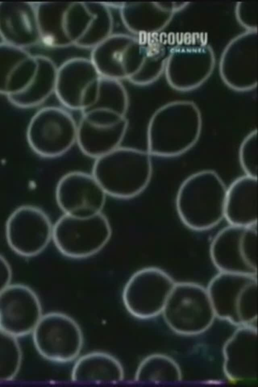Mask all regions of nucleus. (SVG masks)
Instances as JSON below:
<instances>
[{
    "label": "nucleus",
    "mask_w": 258,
    "mask_h": 387,
    "mask_svg": "<svg viewBox=\"0 0 258 387\" xmlns=\"http://www.w3.org/2000/svg\"><path fill=\"white\" fill-rule=\"evenodd\" d=\"M202 125L201 111L194 102L177 100L166 103L149 120L146 150L152 157L179 156L197 144Z\"/></svg>",
    "instance_id": "f257e3e1"
},
{
    "label": "nucleus",
    "mask_w": 258,
    "mask_h": 387,
    "mask_svg": "<svg viewBox=\"0 0 258 387\" xmlns=\"http://www.w3.org/2000/svg\"><path fill=\"white\" fill-rule=\"evenodd\" d=\"M227 187L215 171L203 170L186 177L175 197V208L181 222L196 231L211 229L224 218Z\"/></svg>",
    "instance_id": "f03ea898"
},
{
    "label": "nucleus",
    "mask_w": 258,
    "mask_h": 387,
    "mask_svg": "<svg viewBox=\"0 0 258 387\" xmlns=\"http://www.w3.org/2000/svg\"><path fill=\"white\" fill-rule=\"evenodd\" d=\"M152 157L146 150L121 146L94 160L91 173L107 196L131 199L149 185L153 171Z\"/></svg>",
    "instance_id": "7ed1b4c3"
},
{
    "label": "nucleus",
    "mask_w": 258,
    "mask_h": 387,
    "mask_svg": "<svg viewBox=\"0 0 258 387\" xmlns=\"http://www.w3.org/2000/svg\"><path fill=\"white\" fill-rule=\"evenodd\" d=\"M257 276L219 272L206 288L216 317L237 326H256Z\"/></svg>",
    "instance_id": "20e7f679"
},
{
    "label": "nucleus",
    "mask_w": 258,
    "mask_h": 387,
    "mask_svg": "<svg viewBox=\"0 0 258 387\" xmlns=\"http://www.w3.org/2000/svg\"><path fill=\"white\" fill-rule=\"evenodd\" d=\"M161 314L173 332L186 336L204 333L216 317L206 288L190 282H176Z\"/></svg>",
    "instance_id": "39448f33"
},
{
    "label": "nucleus",
    "mask_w": 258,
    "mask_h": 387,
    "mask_svg": "<svg viewBox=\"0 0 258 387\" xmlns=\"http://www.w3.org/2000/svg\"><path fill=\"white\" fill-rule=\"evenodd\" d=\"M111 234L109 221L102 213L87 218L63 214L53 225L52 240L63 255L80 259L99 252Z\"/></svg>",
    "instance_id": "423d86ee"
},
{
    "label": "nucleus",
    "mask_w": 258,
    "mask_h": 387,
    "mask_svg": "<svg viewBox=\"0 0 258 387\" xmlns=\"http://www.w3.org/2000/svg\"><path fill=\"white\" fill-rule=\"evenodd\" d=\"M78 122L66 110L44 107L31 118L26 138L31 150L44 158H55L67 153L77 144Z\"/></svg>",
    "instance_id": "0eeeda50"
},
{
    "label": "nucleus",
    "mask_w": 258,
    "mask_h": 387,
    "mask_svg": "<svg viewBox=\"0 0 258 387\" xmlns=\"http://www.w3.org/2000/svg\"><path fill=\"white\" fill-rule=\"evenodd\" d=\"M31 334L38 354L54 363H66L76 359L83 346V335L78 324L60 312L43 314Z\"/></svg>",
    "instance_id": "6e6552de"
},
{
    "label": "nucleus",
    "mask_w": 258,
    "mask_h": 387,
    "mask_svg": "<svg viewBox=\"0 0 258 387\" xmlns=\"http://www.w3.org/2000/svg\"><path fill=\"white\" fill-rule=\"evenodd\" d=\"M176 282L160 268H142L133 274L123 287V305L127 312L136 318H154L161 314Z\"/></svg>",
    "instance_id": "1a4fd4ad"
},
{
    "label": "nucleus",
    "mask_w": 258,
    "mask_h": 387,
    "mask_svg": "<svg viewBox=\"0 0 258 387\" xmlns=\"http://www.w3.org/2000/svg\"><path fill=\"white\" fill-rule=\"evenodd\" d=\"M257 226L229 225L214 237L209 253L219 272L257 276Z\"/></svg>",
    "instance_id": "9d476101"
},
{
    "label": "nucleus",
    "mask_w": 258,
    "mask_h": 387,
    "mask_svg": "<svg viewBox=\"0 0 258 387\" xmlns=\"http://www.w3.org/2000/svg\"><path fill=\"white\" fill-rule=\"evenodd\" d=\"M215 63L213 49L206 43L179 44L169 50L164 69L167 81L175 90H192L210 76Z\"/></svg>",
    "instance_id": "9b49d317"
},
{
    "label": "nucleus",
    "mask_w": 258,
    "mask_h": 387,
    "mask_svg": "<svg viewBox=\"0 0 258 387\" xmlns=\"http://www.w3.org/2000/svg\"><path fill=\"white\" fill-rule=\"evenodd\" d=\"M128 126L126 116L86 111L78 122L76 145L84 155L95 160L121 146Z\"/></svg>",
    "instance_id": "f8f14e48"
},
{
    "label": "nucleus",
    "mask_w": 258,
    "mask_h": 387,
    "mask_svg": "<svg viewBox=\"0 0 258 387\" xmlns=\"http://www.w3.org/2000/svg\"><path fill=\"white\" fill-rule=\"evenodd\" d=\"M53 225L42 209L24 205L16 208L6 222L5 234L11 249L26 257L41 253L52 239Z\"/></svg>",
    "instance_id": "ddd939ff"
},
{
    "label": "nucleus",
    "mask_w": 258,
    "mask_h": 387,
    "mask_svg": "<svg viewBox=\"0 0 258 387\" xmlns=\"http://www.w3.org/2000/svg\"><path fill=\"white\" fill-rule=\"evenodd\" d=\"M107 196L91 173L80 170L64 174L55 190L56 202L63 214L78 218L102 213Z\"/></svg>",
    "instance_id": "4468645a"
},
{
    "label": "nucleus",
    "mask_w": 258,
    "mask_h": 387,
    "mask_svg": "<svg viewBox=\"0 0 258 387\" xmlns=\"http://www.w3.org/2000/svg\"><path fill=\"white\" fill-rule=\"evenodd\" d=\"M257 31H246L227 44L221 54L219 72L223 81L239 92L257 86Z\"/></svg>",
    "instance_id": "2eb2a0df"
},
{
    "label": "nucleus",
    "mask_w": 258,
    "mask_h": 387,
    "mask_svg": "<svg viewBox=\"0 0 258 387\" xmlns=\"http://www.w3.org/2000/svg\"><path fill=\"white\" fill-rule=\"evenodd\" d=\"M42 315L40 299L29 286L11 284L0 293V330L24 337L31 334Z\"/></svg>",
    "instance_id": "dca6fc26"
},
{
    "label": "nucleus",
    "mask_w": 258,
    "mask_h": 387,
    "mask_svg": "<svg viewBox=\"0 0 258 387\" xmlns=\"http://www.w3.org/2000/svg\"><path fill=\"white\" fill-rule=\"evenodd\" d=\"M256 326L239 327L225 342L222 349L223 370L233 382L256 379Z\"/></svg>",
    "instance_id": "f3484780"
},
{
    "label": "nucleus",
    "mask_w": 258,
    "mask_h": 387,
    "mask_svg": "<svg viewBox=\"0 0 258 387\" xmlns=\"http://www.w3.org/2000/svg\"><path fill=\"white\" fill-rule=\"evenodd\" d=\"M0 37L4 43L25 49L40 42L36 5L1 2Z\"/></svg>",
    "instance_id": "a211bd4d"
},
{
    "label": "nucleus",
    "mask_w": 258,
    "mask_h": 387,
    "mask_svg": "<svg viewBox=\"0 0 258 387\" xmlns=\"http://www.w3.org/2000/svg\"><path fill=\"white\" fill-rule=\"evenodd\" d=\"M37 69L36 55L25 49L0 43V94L7 97L23 91Z\"/></svg>",
    "instance_id": "6ab92c4d"
},
{
    "label": "nucleus",
    "mask_w": 258,
    "mask_h": 387,
    "mask_svg": "<svg viewBox=\"0 0 258 387\" xmlns=\"http://www.w3.org/2000/svg\"><path fill=\"white\" fill-rule=\"evenodd\" d=\"M257 178L243 175L227 187L224 218L229 225L257 226Z\"/></svg>",
    "instance_id": "aec40b11"
},
{
    "label": "nucleus",
    "mask_w": 258,
    "mask_h": 387,
    "mask_svg": "<svg viewBox=\"0 0 258 387\" xmlns=\"http://www.w3.org/2000/svg\"><path fill=\"white\" fill-rule=\"evenodd\" d=\"M119 361L112 355L101 351L88 353L76 361L71 379L76 382L116 383L124 379Z\"/></svg>",
    "instance_id": "412c9836"
},
{
    "label": "nucleus",
    "mask_w": 258,
    "mask_h": 387,
    "mask_svg": "<svg viewBox=\"0 0 258 387\" xmlns=\"http://www.w3.org/2000/svg\"><path fill=\"white\" fill-rule=\"evenodd\" d=\"M37 69L28 86L22 92L7 97L14 106L22 109L37 107L44 102L55 90L56 73L47 58L36 55Z\"/></svg>",
    "instance_id": "4be33fe9"
},
{
    "label": "nucleus",
    "mask_w": 258,
    "mask_h": 387,
    "mask_svg": "<svg viewBox=\"0 0 258 387\" xmlns=\"http://www.w3.org/2000/svg\"><path fill=\"white\" fill-rule=\"evenodd\" d=\"M182 379L181 369L171 357L161 353L150 354L140 363L134 380L139 382L176 383Z\"/></svg>",
    "instance_id": "5701e85b"
},
{
    "label": "nucleus",
    "mask_w": 258,
    "mask_h": 387,
    "mask_svg": "<svg viewBox=\"0 0 258 387\" xmlns=\"http://www.w3.org/2000/svg\"><path fill=\"white\" fill-rule=\"evenodd\" d=\"M22 359V351L18 338L0 330V382L15 378Z\"/></svg>",
    "instance_id": "b1692460"
},
{
    "label": "nucleus",
    "mask_w": 258,
    "mask_h": 387,
    "mask_svg": "<svg viewBox=\"0 0 258 387\" xmlns=\"http://www.w3.org/2000/svg\"><path fill=\"white\" fill-rule=\"evenodd\" d=\"M238 159L244 175L257 178V130L250 132L242 141L238 151Z\"/></svg>",
    "instance_id": "393cba45"
},
{
    "label": "nucleus",
    "mask_w": 258,
    "mask_h": 387,
    "mask_svg": "<svg viewBox=\"0 0 258 387\" xmlns=\"http://www.w3.org/2000/svg\"><path fill=\"white\" fill-rule=\"evenodd\" d=\"M255 2H241L235 7L236 18L246 31H257Z\"/></svg>",
    "instance_id": "a878e982"
},
{
    "label": "nucleus",
    "mask_w": 258,
    "mask_h": 387,
    "mask_svg": "<svg viewBox=\"0 0 258 387\" xmlns=\"http://www.w3.org/2000/svg\"><path fill=\"white\" fill-rule=\"evenodd\" d=\"M12 271L8 261L0 254V293L11 284Z\"/></svg>",
    "instance_id": "bb28decb"
}]
</instances>
